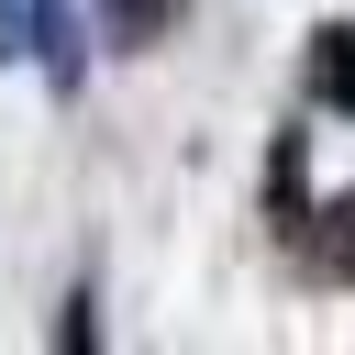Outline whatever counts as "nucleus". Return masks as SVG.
<instances>
[{"mask_svg": "<svg viewBox=\"0 0 355 355\" xmlns=\"http://www.w3.org/2000/svg\"><path fill=\"white\" fill-rule=\"evenodd\" d=\"M11 55H44L55 89H78V33H67V0H0V67Z\"/></svg>", "mask_w": 355, "mask_h": 355, "instance_id": "1", "label": "nucleus"}, {"mask_svg": "<svg viewBox=\"0 0 355 355\" xmlns=\"http://www.w3.org/2000/svg\"><path fill=\"white\" fill-rule=\"evenodd\" d=\"M311 100L355 122V22H322L311 33Z\"/></svg>", "mask_w": 355, "mask_h": 355, "instance_id": "2", "label": "nucleus"}, {"mask_svg": "<svg viewBox=\"0 0 355 355\" xmlns=\"http://www.w3.org/2000/svg\"><path fill=\"white\" fill-rule=\"evenodd\" d=\"M300 233H311V266H322V277H333V288H355V189H344V200H333V211H311V222H300Z\"/></svg>", "mask_w": 355, "mask_h": 355, "instance_id": "3", "label": "nucleus"}, {"mask_svg": "<svg viewBox=\"0 0 355 355\" xmlns=\"http://www.w3.org/2000/svg\"><path fill=\"white\" fill-rule=\"evenodd\" d=\"M166 22H178V0H100V33H111V44H133V55H144Z\"/></svg>", "mask_w": 355, "mask_h": 355, "instance_id": "4", "label": "nucleus"}, {"mask_svg": "<svg viewBox=\"0 0 355 355\" xmlns=\"http://www.w3.org/2000/svg\"><path fill=\"white\" fill-rule=\"evenodd\" d=\"M266 189H277V222H311V211H300V133L277 144V178H266Z\"/></svg>", "mask_w": 355, "mask_h": 355, "instance_id": "5", "label": "nucleus"}]
</instances>
